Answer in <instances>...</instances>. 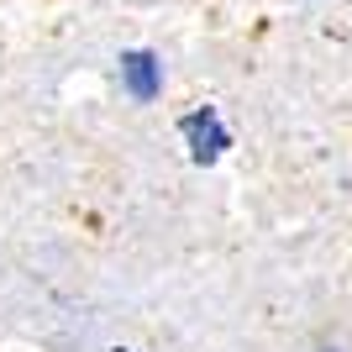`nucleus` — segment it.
I'll use <instances>...</instances> for the list:
<instances>
[{"instance_id": "1", "label": "nucleus", "mask_w": 352, "mask_h": 352, "mask_svg": "<svg viewBox=\"0 0 352 352\" xmlns=\"http://www.w3.org/2000/svg\"><path fill=\"white\" fill-rule=\"evenodd\" d=\"M121 74H126V89L137 100H153L158 95V58L153 53H126L121 58Z\"/></svg>"}]
</instances>
